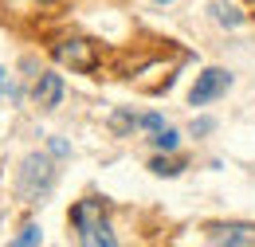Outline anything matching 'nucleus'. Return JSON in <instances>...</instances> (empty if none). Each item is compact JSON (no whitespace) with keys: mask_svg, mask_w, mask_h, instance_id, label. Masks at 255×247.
<instances>
[{"mask_svg":"<svg viewBox=\"0 0 255 247\" xmlns=\"http://www.w3.org/2000/svg\"><path fill=\"white\" fill-rule=\"evenodd\" d=\"M51 153H59V157H67V153H71V149H67V141H59V137H55V141H51Z\"/></svg>","mask_w":255,"mask_h":247,"instance_id":"4468645a","label":"nucleus"},{"mask_svg":"<svg viewBox=\"0 0 255 247\" xmlns=\"http://www.w3.org/2000/svg\"><path fill=\"white\" fill-rule=\"evenodd\" d=\"M55 59L63 67H71V71H79V75H91L98 67V47L91 39H83V35H71V39L55 43Z\"/></svg>","mask_w":255,"mask_h":247,"instance_id":"7ed1b4c3","label":"nucleus"},{"mask_svg":"<svg viewBox=\"0 0 255 247\" xmlns=\"http://www.w3.org/2000/svg\"><path fill=\"white\" fill-rule=\"evenodd\" d=\"M71 224H75L83 247H114V232L102 212V200H79L71 208Z\"/></svg>","mask_w":255,"mask_h":247,"instance_id":"f257e3e1","label":"nucleus"},{"mask_svg":"<svg viewBox=\"0 0 255 247\" xmlns=\"http://www.w3.org/2000/svg\"><path fill=\"white\" fill-rule=\"evenodd\" d=\"M59 98H63V79L59 75H39V83H35V106L51 110V106H59Z\"/></svg>","mask_w":255,"mask_h":247,"instance_id":"423d86ee","label":"nucleus"},{"mask_svg":"<svg viewBox=\"0 0 255 247\" xmlns=\"http://www.w3.org/2000/svg\"><path fill=\"white\" fill-rule=\"evenodd\" d=\"M153 145H157L161 153H173V149H177V145H181V133H177V129H169V125H165V129H157V133H153Z\"/></svg>","mask_w":255,"mask_h":247,"instance_id":"6e6552de","label":"nucleus"},{"mask_svg":"<svg viewBox=\"0 0 255 247\" xmlns=\"http://www.w3.org/2000/svg\"><path fill=\"white\" fill-rule=\"evenodd\" d=\"M204 240L220 247H255V224H208Z\"/></svg>","mask_w":255,"mask_h":247,"instance_id":"39448f33","label":"nucleus"},{"mask_svg":"<svg viewBox=\"0 0 255 247\" xmlns=\"http://www.w3.org/2000/svg\"><path fill=\"white\" fill-rule=\"evenodd\" d=\"M55 188V165L47 153H32L20 169V181H16V192L24 204H43Z\"/></svg>","mask_w":255,"mask_h":247,"instance_id":"f03ea898","label":"nucleus"},{"mask_svg":"<svg viewBox=\"0 0 255 247\" xmlns=\"http://www.w3.org/2000/svg\"><path fill=\"white\" fill-rule=\"evenodd\" d=\"M153 4H173V0H153Z\"/></svg>","mask_w":255,"mask_h":247,"instance_id":"dca6fc26","label":"nucleus"},{"mask_svg":"<svg viewBox=\"0 0 255 247\" xmlns=\"http://www.w3.org/2000/svg\"><path fill=\"white\" fill-rule=\"evenodd\" d=\"M39 240H43V236H39V228H35V224H28V228H24L20 236H16V244H20V247H28V244H39Z\"/></svg>","mask_w":255,"mask_h":247,"instance_id":"9b49d317","label":"nucleus"},{"mask_svg":"<svg viewBox=\"0 0 255 247\" xmlns=\"http://www.w3.org/2000/svg\"><path fill=\"white\" fill-rule=\"evenodd\" d=\"M208 12H212V20L224 24V28H240V24H244V12H240L236 4H228V0H212Z\"/></svg>","mask_w":255,"mask_h":247,"instance_id":"0eeeda50","label":"nucleus"},{"mask_svg":"<svg viewBox=\"0 0 255 247\" xmlns=\"http://www.w3.org/2000/svg\"><path fill=\"white\" fill-rule=\"evenodd\" d=\"M137 125V114H129V110H114V118H110V129L114 133H126V129H133Z\"/></svg>","mask_w":255,"mask_h":247,"instance_id":"9d476101","label":"nucleus"},{"mask_svg":"<svg viewBox=\"0 0 255 247\" xmlns=\"http://www.w3.org/2000/svg\"><path fill=\"white\" fill-rule=\"evenodd\" d=\"M137 125H145V129L157 133V129H165V118L161 114H137Z\"/></svg>","mask_w":255,"mask_h":247,"instance_id":"f8f14e48","label":"nucleus"},{"mask_svg":"<svg viewBox=\"0 0 255 247\" xmlns=\"http://www.w3.org/2000/svg\"><path fill=\"white\" fill-rule=\"evenodd\" d=\"M0 94H4V71H0Z\"/></svg>","mask_w":255,"mask_h":247,"instance_id":"2eb2a0df","label":"nucleus"},{"mask_svg":"<svg viewBox=\"0 0 255 247\" xmlns=\"http://www.w3.org/2000/svg\"><path fill=\"white\" fill-rule=\"evenodd\" d=\"M149 169H153L157 177H177L185 165H181V161H173V157H153V165H149Z\"/></svg>","mask_w":255,"mask_h":247,"instance_id":"1a4fd4ad","label":"nucleus"},{"mask_svg":"<svg viewBox=\"0 0 255 247\" xmlns=\"http://www.w3.org/2000/svg\"><path fill=\"white\" fill-rule=\"evenodd\" d=\"M228 87H232V75L220 71V67H208L204 75H196V83H192V91H189V102L192 106H208V102L220 98Z\"/></svg>","mask_w":255,"mask_h":247,"instance_id":"20e7f679","label":"nucleus"},{"mask_svg":"<svg viewBox=\"0 0 255 247\" xmlns=\"http://www.w3.org/2000/svg\"><path fill=\"white\" fill-rule=\"evenodd\" d=\"M208 129H212V122H208V118H200V122H192V133H208Z\"/></svg>","mask_w":255,"mask_h":247,"instance_id":"ddd939ff","label":"nucleus"}]
</instances>
